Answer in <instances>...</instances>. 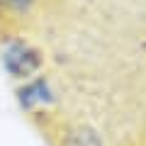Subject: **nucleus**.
Listing matches in <instances>:
<instances>
[{"label": "nucleus", "mask_w": 146, "mask_h": 146, "mask_svg": "<svg viewBox=\"0 0 146 146\" xmlns=\"http://www.w3.org/2000/svg\"><path fill=\"white\" fill-rule=\"evenodd\" d=\"M34 0H0V10L5 12H15V15H22V12H29Z\"/></svg>", "instance_id": "4"}, {"label": "nucleus", "mask_w": 146, "mask_h": 146, "mask_svg": "<svg viewBox=\"0 0 146 146\" xmlns=\"http://www.w3.org/2000/svg\"><path fill=\"white\" fill-rule=\"evenodd\" d=\"M63 146H102V139L90 127H76V129H71L66 134Z\"/></svg>", "instance_id": "3"}, {"label": "nucleus", "mask_w": 146, "mask_h": 146, "mask_svg": "<svg viewBox=\"0 0 146 146\" xmlns=\"http://www.w3.org/2000/svg\"><path fill=\"white\" fill-rule=\"evenodd\" d=\"M17 100L25 110H34L36 105H44L51 100V88H49L46 78H34L29 83H25V88L17 90Z\"/></svg>", "instance_id": "2"}, {"label": "nucleus", "mask_w": 146, "mask_h": 146, "mask_svg": "<svg viewBox=\"0 0 146 146\" xmlns=\"http://www.w3.org/2000/svg\"><path fill=\"white\" fill-rule=\"evenodd\" d=\"M3 66L15 78H29L42 68V56L25 42H12L3 51Z\"/></svg>", "instance_id": "1"}]
</instances>
